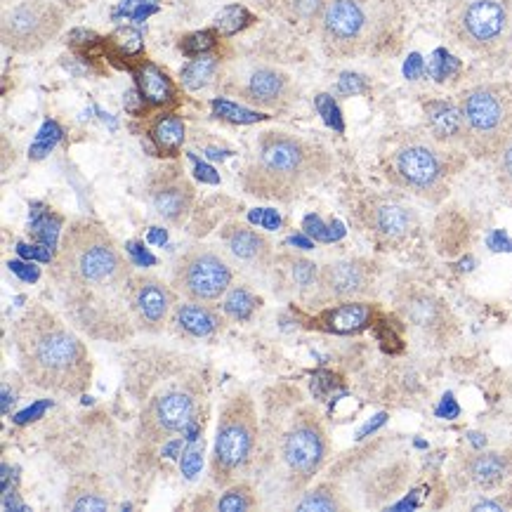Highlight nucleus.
Wrapping results in <instances>:
<instances>
[{
	"label": "nucleus",
	"mask_w": 512,
	"mask_h": 512,
	"mask_svg": "<svg viewBox=\"0 0 512 512\" xmlns=\"http://www.w3.org/2000/svg\"><path fill=\"white\" fill-rule=\"evenodd\" d=\"M395 310L404 324L413 328L425 345L446 350L461 336V324L442 295L418 281H399L395 293Z\"/></svg>",
	"instance_id": "nucleus-11"
},
{
	"label": "nucleus",
	"mask_w": 512,
	"mask_h": 512,
	"mask_svg": "<svg viewBox=\"0 0 512 512\" xmlns=\"http://www.w3.org/2000/svg\"><path fill=\"white\" fill-rule=\"evenodd\" d=\"M303 229H305V234L310 236V239L324 241V244H333V241L343 239V236H345L343 222L333 220L331 225H324L319 215H307V218L303 220Z\"/></svg>",
	"instance_id": "nucleus-38"
},
{
	"label": "nucleus",
	"mask_w": 512,
	"mask_h": 512,
	"mask_svg": "<svg viewBox=\"0 0 512 512\" xmlns=\"http://www.w3.org/2000/svg\"><path fill=\"white\" fill-rule=\"evenodd\" d=\"M22 371L19 373H3V383H0V392H3V413L10 416V411L15 409L19 402V392H22Z\"/></svg>",
	"instance_id": "nucleus-40"
},
{
	"label": "nucleus",
	"mask_w": 512,
	"mask_h": 512,
	"mask_svg": "<svg viewBox=\"0 0 512 512\" xmlns=\"http://www.w3.org/2000/svg\"><path fill=\"white\" fill-rule=\"evenodd\" d=\"M274 265H277L274 267V272H277L281 288H284V291L305 295L317 288L321 267L314 265L312 260L286 253V255H279V258L274 260Z\"/></svg>",
	"instance_id": "nucleus-26"
},
{
	"label": "nucleus",
	"mask_w": 512,
	"mask_h": 512,
	"mask_svg": "<svg viewBox=\"0 0 512 512\" xmlns=\"http://www.w3.org/2000/svg\"><path fill=\"white\" fill-rule=\"evenodd\" d=\"M451 34L477 55H494L510 31V12L503 0H468L449 22Z\"/></svg>",
	"instance_id": "nucleus-14"
},
{
	"label": "nucleus",
	"mask_w": 512,
	"mask_h": 512,
	"mask_svg": "<svg viewBox=\"0 0 512 512\" xmlns=\"http://www.w3.org/2000/svg\"><path fill=\"white\" fill-rule=\"evenodd\" d=\"M262 298H258L253 291H248L246 286H232L222 298V314L232 321H248L260 310Z\"/></svg>",
	"instance_id": "nucleus-32"
},
{
	"label": "nucleus",
	"mask_w": 512,
	"mask_h": 512,
	"mask_svg": "<svg viewBox=\"0 0 512 512\" xmlns=\"http://www.w3.org/2000/svg\"><path fill=\"white\" fill-rule=\"evenodd\" d=\"M512 477V449L470 451L458 456L454 465V479L461 489L496 491Z\"/></svg>",
	"instance_id": "nucleus-19"
},
{
	"label": "nucleus",
	"mask_w": 512,
	"mask_h": 512,
	"mask_svg": "<svg viewBox=\"0 0 512 512\" xmlns=\"http://www.w3.org/2000/svg\"><path fill=\"white\" fill-rule=\"evenodd\" d=\"M10 272H15L19 279L22 281H38V277H41V272H38V267L34 265H26V262H10Z\"/></svg>",
	"instance_id": "nucleus-48"
},
{
	"label": "nucleus",
	"mask_w": 512,
	"mask_h": 512,
	"mask_svg": "<svg viewBox=\"0 0 512 512\" xmlns=\"http://www.w3.org/2000/svg\"><path fill=\"white\" fill-rule=\"evenodd\" d=\"M57 3L69 5V8H78V5H83V0H57Z\"/></svg>",
	"instance_id": "nucleus-55"
},
{
	"label": "nucleus",
	"mask_w": 512,
	"mask_h": 512,
	"mask_svg": "<svg viewBox=\"0 0 512 512\" xmlns=\"http://www.w3.org/2000/svg\"><path fill=\"white\" fill-rule=\"evenodd\" d=\"M465 163L468 154L463 149L446 147L428 130L397 135L390 149L380 156V168L392 187L430 203H439L449 196L451 182Z\"/></svg>",
	"instance_id": "nucleus-6"
},
{
	"label": "nucleus",
	"mask_w": 512,
	"mask_h": 512,
	"mask_svg": "<svg viewBox=\"0 0 512 512\" xmlns=\"http://www.w3.org/2000/svg\"><path fill=\"white\" fill-rule=\"evenodd\" d=\"M126 253L130 255V258H133V265H137V267L156 265L154 255H149L147 251H144V246L137 244V241H130V244L126 246Z\"/></svg>",
	"instance_id": "nucleus-47"
},
{
	"label": "nucleus",
	"mask_w": 512,
	"mask_h": 512,
	"mask_svg": "<svg viewBox=\"0 0 512 512\" xmlns=\"http://www.w3.org/2000/svg\"><path fill=\"white\" fill-rule=\"evenodd\" d=\"M59 225H62V220H59L57 215L43 213V215H34V222H31V229H34L36 239H41V244L52 248V246H55Z\"/></svg>",
	"instance_id": "nucleus-39"
},
{
	"label": "nucleus",
	"mask_w": 512,
	"mask_h": 512,
	"mask_svg": "<svg viewBox=\"0 0 512 512\" xmlns=\"http://www.w3.org/2000/svg\"><path fill=\"white\" fill-rule=\"evenodd\" d=\"M399 0H328L319 22L321 48L333 59L376 55L397 34Z\"/></svg>",
	"instance_id": "nucleus-8"
},
{
	"label": "nucleus",
	"mask_w": 512,
	"mask_h": 512,
	"mask_svg": "<svg viewBox=\"0 0 512 512\" xmlns=\"http://www.w3.org/2000/svg\"><path fill=\"white\" fill-rule=\"evenodd\" d=\"M107 45L121 59L142 57V52H144V38L140 31L135 29V26H123V29L114 31V34L107 38Z\"/></svg>",
	"instance_id": "nucleus-34"
},
{
	"label": "nucleus",
	"mask_w": 512,
	"mask_h": 512,
	"mask_svg": "<svg viewBox=\"0 0 512 512\" xmlns=\"http://www.w3.org/2000/svg\"><path fill=\"white\" fill-rule=\"evenodd\" d=\"M189 159L194 161V166H196V177H199L201 182H208V185H218V182H220V175L215 173L213 168L206 166V163H201L199 159H196L194 154H189Z\"/></svg>",
	"instance_id": "nucleus-49"
},
{
	"label": "nucleus",
	"mask_w": 512,
	"mask_h": 512,
	"mask_svg": "<svg viewBox=\"0 0 512 512\" xmlns=\"http://www.w3.org/2000/svg\"><path fill=\"white\" fill-rule=\"evenodd\" d=\"M336 168L331 149L303 135L267 130L255 140L241 187L260 201L291 203L328 180Z\"/></svg>",
	"instance_id": "nucleus-5"
},
{
	"label": "nucleus",
	"mask_w": 512,
	"mask_h": 512,
	"mask_svg": "<svg viewBox=\"0 0 512 512\" xmlns=\"http://www.w3.org/2000/svg\"><path fill=\"white\" fill-rule=\"evenodd\" d=\"M215 43H218V31L203 29V31H194V34H187L185 38H180L177 48H180L182 55H187V57H201V55H208V52L215 48Z\"/></svg>",
	"instance_id": "nucleus-37"
},
{
	"label": "nucleus",
	"mask_w": 512,
	"mask_h": 512,
	"mask_svg": "<svg viewBox=\"0 0 512 512\" xmlns=\"http://www.w3.org/2000/svg\"><path fill=\"white\" fill-rule=\"evenodd\" d=\"M411 477V454L395 435H378L338 458L331 468V479L343 484L345 494L352 491L364 508H387V503L404 494Z\"/></svg>",
	"instance_id": "nucleus-7"
},
{
	"label": "nucleus",
	"mask_w": 512,
	"mask_h": 512,
	"mask_svg": "<svg viewBox=\"0 0 512 512\" xmlns=\"http://www.w3.org/2000/svg\"><path fill=\"white\" fill-rule=\"evenodd\" d=\"M123 104H126V109L130 111V114L140 116L142 109L147 107V100H144L140 90H128V95H126V100H123Z\"/></svg>",
	"instance_id": "nucleus-50"
},
{
	"label": "nucleus",
	"mask_w": 512,
	"mask_h": 512,
	"mask_svg": "<svg viewBox=\"0 0 512 512\" xmlns=\"http://www.w3.org/2000/svg\"><path fill=\"white\" fill-rule=\"evenodd\" d=\"M352 503L347 498L343 484L338 479H326L317 487H307L298 501L293 503V510L298 512H345L350 510Z\"/></svg>",
	"instance_id": "nucleus-27"
},
{
	"label": "nucleus",
	"mask_w": 512,
	"mask_h": 512,
	"mask_svg": "<svg viewBox=\"0 0 512 512\" xmlns=\"http://www.w3.org/2000/svg\"><path fill=\"white\" fill-rule=\"evenodd\" d=\"M354 218L383 248H399L416 236L420 220L416 210L390 194H369L359 201Z\"/></svg>",
	"instance_id": "nucleus-15"
},
{
	"label": "nucleus",
	"mask_w": 512,
	"mask_h": 512,
	"mask_svg": "<svg viewBox=\"0 0 512 512\" xmlns=\"http://www.w3.org/2000/svg\"><path fill=\"white\" fill-rule=\"evenodd\" d=\"M12 343L26 383L50 395L78 397L93 383V357L67 319L29 305L12 324Z\"/></svg>",
	"instance_id": "nucleus-4"
},
{
	"label": "nucleus",
	"mask_w": 512,
	"mask_h": 512,
	"mask_svg": "<svg viewBox=\"0 0 512 512\" xmlns=\"http://www.w3.org/2000/svg\"><path fill=\"white\" fill-rule=\"evenodd\" d=\"M234 284V269L229 267L225 255L213 248L192 246L173 267V288L192 303L213 305L227 295Z\"/></svg>",
	"instance_id": "nucleus-12"
},
{
	"label": "nucleus",
	"mask_w": 512,
	"mask_h": 512,
	"mask_svg": "<svg viewBox=\"0 0 512 512\" xmlns=\"http://www.w3.org/2000/svg\"><path fill=\"white\" fill-rule=\"evenodd\" d=\"M133 76L137 90H140L147 104H152V107H166V104L175 102V83L154 62L140 59V64L133 67Z\"/></svg>",
	"instance_id": "nucleus-28"
},
{
	"label": "nucleus",
	"mask_w": 512,
	"mask_h": 512,
	"mask_svg": "<svg viewBox=\"0 0 512 512\" xmlns=\"http://www.w3.org/2000/svg\"><path fill=\"white\" fill-rule=\"evenodd\" d=\"M220 241L236 262L251 269H265L274 262L272 244L267 236L260 234L258 229L241 225V222H229L222 227Z\"/></svg>",
	"instance_id": "nucleus-22"
},
{
	"label": "nucleus",
	"mask_w": 512,
	"mask_h": 512,
	"mask_svg": "<svg viewBox=\"0 0 512 512\" xmlns=\"http://www.w3.org/2000/svg\"><path fill=\"white\" fill-rule=\"evenodd\" d=\"M328 0H272L267 8L284 17L288 24L295 26H312L321 22Z\"/></svg>",
	"instance_id": "nucleus-30"
},
{
	"label": "nucleus",
	"mask_w": 512,
	"mask_h": 512,
	"mask_svg": "<svg viewBox=\"0 0 512 512\" xmlns=\"http://www.w3.org/2000/svg\"><path fill=\"white\" fill-rule=\"evenodd\" d=\"M147 239L152 241V244L161 246V244H166L168 234H166V229H161V227H152V229H149V236H147Z\"/></svg>",
	"instance_id": "nucleus-52"
},
{
	"label": "nucleus",
	"mask_w": 512,
	"mask_h": 512,
	"mask_svg": "<svg viewBox=\"0 0 512 512\" xmlns=\"http://www.w3.org/2000/svg\"><path fill=\"white\" fill-rule=\"evenodd\" d=\"M380 265L369 258H343L328 262L319 269V281L314 288L317 305L345 303V300H366L376 293Z\"/></svg>",
	"instance_id": "nucleus-16"
},
{
	"label": "nucleus",
	"mask_w": 512,
	"mask_h": 512,
	"mask_svg": "<svg viewBox=\"0 0 512 512\" xmlns=\"http://www.w3.org/2000/svg\"><path fill=\"white\" fill-rule=\"evenodd\" d=\"M338 90L343 95H357V93H364L366 90V83H364V76H357V74H343L338 83Z\"/></svg>",
	"instance_id": "nucleus-45"
},
{
	"label": "nucleus",
	"mask_w": 512,
	"mask_h": 512,
	"mask_svg": "<svg viewBox=\"0 0 512 512\" xmlns=\"http://www.w3.org/2000/svg\"><path fill=\"white\" fill-rule=\"evenodd\" d=\"M260 446V413L253 395L234 387L220 406L215 444L210 454V482L227 489L255 465Z\"/></svg>",
	"instance_id": "nucleus-9"
},
{
	"label": "nucleus",
	"mask_w": 512,
	"mask_h": 512,
	"mask_svg": "<svg viewBox=\"0 0 512 512\" xmlns=\"http://www.w3.org/2000/svg\"><path fill=\"white\" fill-rule=\"evenodd\" d=\"M314 104H317L319 114L324 116V121L328 123V126L336 128L338 133H343V130H345L343 118H340V109H338V104L333 102V97L331 95H319L317 102H314Z\"/></svg>",
	"instance_id": "nucleus-41"
},
{
	"label": "nucleus",
	"mask_w": 512,
	"mask_h": 512,
	"mask_svg": "<svg viewBox=\"0 0 512 512\" xmlns=\"http://www.w3.org/2000/svg\"><path fill=\"white\" fill-rule=\"evenodd\" d=\"M48 402H41V404H36L34 409H29V411H24V413H19V416L15 418L19 425H24V423H29V420H36V416H43V411L48 409Z\"/></svg>",
	"instance_id": "nucleus-51"
},
{
	"label": "nucleus",
	"mask_w": 512,
	"mask_h": 512,
	"mask_svg": "<svg viewBox=\"0 0 512 512\" xmlns=\"http://www.w3.org/2000/svg\"><path fill=\"white\" fill-rule=\"evenodd\" d=\"M253 22L255 17L244 8V5H227V8L215 17V29H218L222 36H234L239 34V31L248 29Z\"/></svg>",
	"instance_id": "nucleus-35"
},
{
	"label": "nucleus",
	"mask_w": 512,
	"mask_h": 512,
	"mask_svg": "<svg viewBox=\"0 0 512 512\" xmlns=\"http://www.w3.org/2000/svg\"><path fill=\"white\" fill-rule=\"evenodd\" d=\"M241 100L260 109H284L293 102L295 88L286 71L274 67H255L246 81L236 85Z\"/></svg>",
	"instance_id": "nucleus-20"
},
{
	"label": "nucleus",
	"mask_w": 512,
	"mask_h": 512,
	"mask_svg": "<svg viewBox=\"0 0 512 512\" xmlns=\"http://www.w3.org/2000/svg\"><path fill=\"white\" fill-rule=\"evenodd\" d=\"M331 456V439L319 411L293 387L267 392L260 446L253 470L272 503L298 501Z\"/></svg>",
	"instance_id": "nucleus-2"
},
{
	"label": "nucleus",
	"mask_w": 512,
	"mask_h": 512,
	"mask_svg": "<svg viewBox=\"0 0 512 512\" xmlns=\"http://www.w3.org/2000/svg\"><path fill=\"white\" fill-rule=\"evenodd\" d=\"M128 303L137 333H161L175 310V293L166 281L152 274H133Z\"/></svg>",
	"instance_id": "nucleus-18"
},
{
	"label": "nucleus",
	"mask_w": 512,
	"mask_h": 512,
	"mask_svg": "<svg viewBox=\"0 0 512 512\" xmlns=\"http://www.w3.org/2000/svg\"><path fill=\"white\" fill-rule=\"evenodd\" d=\"M17 251H19V255H24V258H29V260H41V262H52V258H55V255L50 253V246H26V244H19L17 246Z\"/></svg>",
	"instance_id": "nucleus-46"
},
{
	"label": "nucleus",
	"mask_w": 512,
	"mask_h": 512,
	"mask_svg": "<svg viewBox=\"0 0 512 512\" xmlns=\"http://www.w3.org/2000/svg\"><path fill=\"white\" fill-rule=\"evenodd\" d=\"M144 196L163 222L180 227L194 208V185L177 163L154 168L144 182Z\"/></svg>",
	"instance_id": "nucleus-17"
},
{
	"label": "nucleus",
	"mask_w": 512,
	"mask_h": 512,
	"mask_svg": "<svg viewBox=\"0 0 512 512\" xmlns=\"http://www.w3.org/2000/svg\"><path fill=\"white\" fill-rule=\"evenodd\" d=\"M456 102L463 116V152L496 163L512 137V83L472 85Z\"/></svg>",
	"instance_id": "nucleus-10"
},
{
	"label": "nucleus",
	"mask_w": 512,
	"mask_h": 512,
	"mask_svg": "<svg viewBox=\"0 0 512 512\" xmlns=\"http://www.w3.org/2000/svg\"><path fill=\"white\" fill-rule=\"evenodd\" d=\"M201 456H203V439H201V444H199V439H196V442L189 446L185 454H182L180 468H182V472H185L187 479H194L196 475H199Z\"/></svg>",
	"instance_id": "nucleus-42"
},
{
	"label": "nucleus",
	"mask_w": 512,
	"mask_h": 512,
	"mask_svg": "<svg viewBox=\"0 0 512 512\" xmlns=\"http://www.w3.org/2000/svg\"><path fill=\"white\" fill-rule=\"evenodd\" d=\"M446 411H449V416H456V413H458V406L454 404V397H446L444 406L437 413H439V416H446Z\"/></svg>",
	"instance_id": "nucleus-53"
},
{
	"label": "nucleus",
	"mask_w": 512,
	"mask_h": 512,
	"mask_svg": "<svg viewBox=\"0 0 512 512\" xmlns=\"http://www.w3.org/2000/svg\"><path fill=\"white\" fill-rule=\"evenodd\" d=\"M185 133V121L177 114H163L149 128V137H152L156 152H159V156H166V159H175L180 154L182 144H185Z\"/></svg>",
	"instance_id": "nucleus-29"
},
{
	"label": "nucleus",
	"mask_w": 512,
	"mask_h": 512,
	"mask_svg": "<svg viewBox=\"0 0 512 512\" xmlns=\"http://www.w3.org/2000/svg\"><path fill=\"white\" fill-rule=\"evenodd\" d=\"M248 220H251L253 225H258L260 229H279L281 227V215L277 213V210H272V208H255V210H251Z\"/></svg>",
	"instance_id": "nucleus-43"
},
{
	"label": "nucleus",
	"mask_w": 512,
	"mask_h": 512,
	"mask_svg": "<svg viewBox=\"0 0 512 512\" xmlns=\"http://www.w3.org/2000/svg\"><path fill=\"white\" fill-rule=\"evenodd\" d=\"M133 274L107 227L88 218L71 222L50 262L64 317L81 336L100 343H128L137 336L128 303Z\"/></svg>",
	"instance_id": "nucleus-1"
},
{
	"label": "nucleus",
	"mask_w": 512,
	"mask_h": 512,
	"mask_svg": "<svg viewBox=\"0 0 512 512\" xmlns=\"http://www.w3.org/2000/svg\"><path fill=\"white\" fill-rule=\"evenodd\" d=\"M378 314V305L369 300H345L321 307L312 324L317 331L333 333V336H357L373 324Z\"/></svg>",
	"instance_id": "nucleus-21"
},
{
	"label": "nucleus",
	"mask_w": 512,
	"mask_h": 512,
	"mask_svg": "<svg viewBox=\"0 0 512 512\" xmlns=\"http://www.w3.org/2000/svg\"><path fill=\"white\" fill-rule=\"evenodd\" d=\"M288 246H300V248H312V241L310 239H305V236H291V239H288Z\"/></svg>",
	"instance_id": "nucleus-54"
},
{
	"label": "nucleus",
	"mask_w": 512,
	"mask_h": 512,
	"mask_svg": "<svg viewBox=\"0 0 512 512\" xmlns=\"http://www.w3.org/2000/svg\"><path fill=\"white\" fill-rule=\"evenodd\" d=\"M128 390L140 406L137 439L144 446L166 444L177 432L201 423L208 399L201 366L177 352H137Z\"/></svg>",
	"instance_id": "nucleus-3"
},
{
	"label": "nucleus",
	"mask_w": 512,
	"mask_h": 512,
	"mask_svg": "<svg viewBox=\"0 0 512 512\" xmlns=\"http://www.w3.org/2000/svg\"><path fill=\"white\" fill-rule=\"evenodd\" d=\"M496 168H498V177H501L505 185L512 187V137H510V142L505 144L503 154L498 156Z\"/></svg>",
	"instance_id": "nucleus-44"
},
{
	"label": "nucleus",
	"mask_w": 512,
	"mask_h": 512,
	"mask_svg": "<svg viewBox=\"0 0 512 512\" xmlns=\"http://www.w3.org/2000/svg\"><path fill=\"white\" fill-rule=\"evenodd\" d=\"M218 71H220V57L215 55L194 57L192 62L180 71L182 85H185L187 90H192V93H199V90L208 88V85L215 81Z\"/></svg>",
	"instance_id": "nucleus-31"
},
{
	"label": "nucleus",
	"mask_w": 512,
	"mask_h": 512,
	"mask_svg": "<svg viewBox=\"0 0 512 512\" xmlns=\"http://www.w3.org/2000/svg\"><path fill=\"white\" fill-rule=\"evenodd\" d=\"M258 505H260V496L253 484L239 479V482H234L232 487L225 489V494L218 498L215 508L222 512H246V510H255Z\"/></svg>",
	"instance_id": "nucleus-33"
},
{
	"label": "nucleus",
	"mask_w": 512,
	"mask_h": 512,
	"mask_svg": "<svg viewBox=\"0 0 512 512\" xmlns=\"http://www.w3.org/2000/svg\"><path fill=\"white\" fill-rule=\"evenodd\" d=\"M64 508L74 512L109 510L111 496L97 475H78L69 482L67 494H64Z\"/></svg>",
	"instance_id": "nucleus-25"
},
{
	"label": "nucleus",
	"mask_w": 512,
	"mask_h": 512,
	"mask_svg": "<svg viewBox=\"0 0 512 512\" xmlns=\"http://www.w3.org/2000/svg\"><path fill=\"white\" fill-rule=\"evenodd\" d=\"M64 26V10L50 0H24L3 12L0 38L17 55H34L55 41Z\"/></svg>",
	"instance_id": "nucleus-13"
},
{
	"label": "nucleus",
	"mask_w": 512,
	"mask_h": 512,
	"mask_svg": "<svg viewBox=\"0 0 512 512\" xmlns=\"http://www.w3.org/2000/svg\"><path fill=\"white\" fill-rule=\"evenodd\" d=\"M213 116L222 118V121H229V123H239V126H248V123H258V121H265V118H269V116L258 114V111L239 107V104H234L229 100H213Z\"/></svg>",
	"instance_id": "nucleus-36"
},
{
	"label": "nucleus",
	"mask_w": 512,
	"mask_h": 512,
	"mask_svg": "<svg viewBox=\"0 0 512 512\" xmlns=\"http://www.w3.org/2000/svg\"><path fill=\"white\" fill-rule=\"evenodd\" d=\"M425 130L446 147L463 149V116L458 102L430 100L423 104Z\"/></svg>",
	"instance_id": "nucleus-23"
},
{
	"label": "nucleus",
	"mask_w": 512,
	"mask_h": 512,
	"mask_svg": "<svg viewBox=\"0 0 512 512\" xmlns=\"http://www.w3.org/2000/svg\"><path fill=\"white\" fill-rule=\"evenodd\" d=\"M173 324L180 336L203 340L213 338L222 328V324H225V319H222V314L218 310H213L210 305L187 300L185 305H175Z\"/></svg>",
	"instance_id": "nucleus-24"
}]
</instances>
